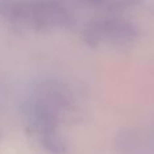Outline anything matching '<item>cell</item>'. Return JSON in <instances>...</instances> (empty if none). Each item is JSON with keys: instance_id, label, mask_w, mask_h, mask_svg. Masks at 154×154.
<instances>
[{"instance_id": "1", "label": "cell", "mask_w": 154, "mask_h": 154, "mask_svg": "<svg viewBox=\"0 0 154 154\" xmlns=\"http://www.w3.org/2000/svg\"><path fill=\"white\" fill-rule=\"evenodd\" d=\"M15 20L34 29H50L66 20L64 7L53 0H29L16 3L12 8Z\"/></svg>"}, {"instance_id": "2", "label": "cell", "mask_w": 154, "mask_h": 154, "mask_svg": "<svg viewBox=\"0 0 154 154\" xmlns=\"http://www.w3.org/2000/svg\"><path fill=\"white\" fill-rule=\"evenodd\" d=\"M135 37L137 30L133 24L114 18L93 22L87 30V39L101 46H123L133 42Z\"/></svg>"}, {"instance_id": "3", "label": "cell", "mask_w": 154, "mask_h": 154, "mask_svg": "<svg viewBox=\"0 0 154 154\" xmlns=\"http://www.w3.org/2000/svg\"><path fill=\"white\" fill-rule=\"evenodd\" d=\"M92 2H96V0H92Z\"/></svg>"}]
</instances>
